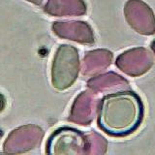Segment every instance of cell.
<instances>
[{
  "label": "cell",
  "instance_id": "1",
  "mask_svg": "<svg viewBox=\"0 0 155 155\" xmlns=\"http://www.w3.org/2000/svg\"><path fill=\"white\" fill-rule=\"evenodd\" d=\"M143 119V105L131 92L107 96L102 102L99 125L113 136H125L138 128Z\"/></svg>",
  "mask_w": 155,
  "mask_h": 155
}]
</instances>
